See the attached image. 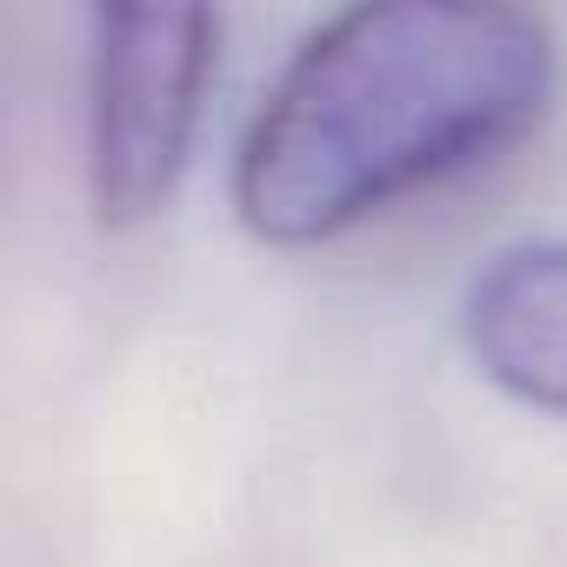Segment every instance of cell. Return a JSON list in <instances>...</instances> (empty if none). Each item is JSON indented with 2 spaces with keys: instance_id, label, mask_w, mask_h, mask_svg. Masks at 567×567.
Masks as SVG:
<instances>
[{
  "instance_id": "3957f363",
  "label": "cell",
  "mask_w": 567,
  "mask_h": 567,
  "mask_svg": "<svg viewBox=\"0 0 567 567\" xmlns=\"http://www.w3.org/2000/svg\"><path fill=\"white\" fill-rule=\"evenodd\" d=\"M461 334L501 394L567 414V240H520L494 254L467 288Z\"/></svg>"
},
{
  "instance_id": "7a4b0ae2",
  "label": "cell",
  "mask_w": 567,
  "mask_h": 567,
  "mask_svg": "<svg viewBox=\"0 0 567 567\" xmlns=\"http://www.w3.org/2000/svg\"><path fill=\"white\" fill-rule=\"evenodd\" d=\"M214 74V0H87V200L147 227L194 154Z\"/></svg>"
},
{
  "instance_id": "6da1fadb",
  "label": "cell",
  "mask_w": 567,
  "mask_h": 567,
  "mask_svg": "<svg viewBox=\"0 0 567 567\" xmlns=\"http://www.w3.org/2000/svg\"><path fill=\"white\" fill-rule=\"evenodd\" d=\"M554 94L534 0H354L260 101L234 207L274 247H315L368 214L487 167Z\"/></svg>"
}]
</instances>
